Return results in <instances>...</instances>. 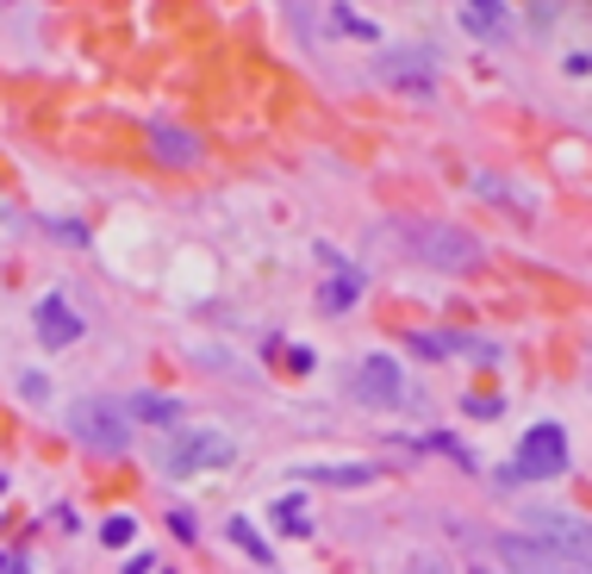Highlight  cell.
Returning a JSON list of instances; mask_svg holds the SVG:
<instances>
[{"instance_id":"obj_14","label":"cell","mask_w":592,"mask_h":574,"mask_svg":"<svg viewBox=\"0 0 592 574\" xmlns=\"http://www.w3.org/2000/svg\"><path fill=\"white\" fill-rule=\"evenodd\" d=\"M231 537H237V544H244L249 556H256V562H269V556H274V549H269V537H262V531H256L249 519H231Z\"/></svg>"},{"instance_id":"obj_10","label":"cell","mask_w":592,"mask_h":574,"mask_svg":"<svg viewBox=\"0 0 592 574\" xmlns=\"http://www.w3.org/2000/svg\"><path fill=\"white\" fill-rule=\"evenodd\" d=\"M150 150H156V163H169V169H194L200 163V138L194 131H181V125H150Z\"/></svg>"},{"instance_id":"obj_11","label":"cell","mask_w":592,"mask_h":574,"mask_svg":"<svg viewBox=\"0 0 592 574\" xmlns=\"http://www.w3.org/2000/svg\"><path fill=\"white\" fill-rule=\"evenodd\" d=\"M125 412H131V419H144V424H175V419H181V399H169V394H131V399H125Z\"/></svg>"},{"instance_id":"obj_16","label":"cell","mask_w":592,"mask_h":574,"mask_svg":"<svg viewBox=\"0 0 592 574\" xmlns=\"http://www.w3.org/2000/svg\"><path fill=\"white\" fill-rule=\"evenodd\" d=\"M462 25L468 31H505V13L499 7H462Z\"/></svg>"},{"instance_id":"obj_18","label":"cell","mask_w":592,"mask_h":574,"mask_svg":"<svg viewBox=\"0 0 592 574\" xmlns=\"http://www.w3.org/2000/svg\"><path fill=\"white\" fill-rule=\"evenodd\" d=\"M20 394H25V399H44L50 381H44V374H20Z\"/></svg>"},{"instance_id":"obj_5","label":"cell","mask_w":592,"mask_h":574,"mask_svg":"<svg viewBox=\"0 0 592 574\" xmlns=\"http://www.w3.org/2000/svg\"><path fill=\"white\" fill-rule=\"evenodd\" d=\"M524 537H537V544H549L562 562L587 569V524H580V519H562V512H530Z\"/></svg>"},{"instance_id":"obj_13","label":"cell","mask_w":592,"mask_h":574,"mask_svg":"<svg viewBox=\"0 0 592 574\" xmlns=\"http://www.w3.org/2000/svg\"><path fill=\"white\" fill-rule=\"evenodd\" d=\"M356 288H362V275H337V281H331L319 299L331 306V312H349V306H356Z\"/></svg>"},{"instance_id":"obj_6","label":"cell","mask_w":592,"mask_h":574,"mask_svg":"<svg viewBox=\"0 0 592 574\" xmlns=\"http://www.w3.org/2000/svg\"><path fill=\"white\" fill-rule=\"evenodd\" d=\"M499 556H505V569L512 574H580L574 562H562L549 544L524 537V531H505V537H499Z\"/></svg>"},{"instance_id":"obj_2","label":"cell","mask_w":592,"mask_h":574,"mask_svg":"<svg viewBox=\"0 0 592 574\" xmlns=\"http://www.w3.org/2000/svg\"><path fill=\"white\" fill-rule=\"evenodd\" d=\"M574 449H568V431L562 424H530L518 444V462H512V481H555L568 474Z\"/></svg>"},{"instance_id":"obj_19","label":"cell","mask_w":592,"mask_h":574,"mask_svg":"<svg viewBox=\"0 0 592 574\" xmlns=\"http://www.w3.org/2000/svg\"><path fill=\"white\" fill-rule=\"evenodd\" d=\"M468 412H474V419H499V399H493V394H474Z\"/></svg>"},{"instance_id":"obj_17","label":"cell","mask_w":592,"mask_h":574,"mask_svg":"<svg viewBox=\"0 0 592 574\" xmlns=\"http://www.w3.org/2000/svg\"><path fill=\"white\" fill-rule=\"evenodd\" d=\"M406 574H455V569H449L443 556H412V569Z\"/></svg>"},{"instance_id":"obj_12","label":"cell","mask_w":592,"mask_h":574,"mask_svg":"<svg viewBox=\"0 0 592 574\" xmlns=\"http://www.w3.org/2000/svg\"><path fill=\"white\" fill-rule=\"evenodd\" d=\"M306 481H324V487H362L374 481V469H299Z\"/></svg>"},{"instance_id":"obj_3","label":"cell","mask_w":592,"mask_h":574,"mask_svg":"<svg viewBox=\"0 0 592 574\" xmlns=\"http://www.w3.org/2000/svg\"><path fill=\"white\" fill-rule=\"evenodd\" d=\"M231 462V437L224 431H181L163 444V474H194V469H224Z\"/></svg>"},{"instance_id":"obj_9","label":"cell","mask_w":592,"mask_h":574,"mask_svg":"<svg viewBox=\"0 0 592 574\" xmlns=\"http://www.w3.org/2000/svg\"><path fill=\"white\" fill-rule=\"evenodd\" d=\"M38 337H44L50 349H69L75 337H81V319H75V306L63 294L38 299Z\"/></svg>"},{"instance_id":"obj_7","label":"cell","mask_w":592,"mask_h":574,"mask_svg":"<svg viewBox=\"0 0 592 574\" xmlns=\"http://www.w3.org/2000/svg\"><path fill=\"white\" fill-rule=\"evenodd\" d=\"M356 394L369 399V406H399V399H406V374H399L394 356H369V362L356 369Z\"/></svg>"},{"instance_id":"obj_8","label":"cell","mask_w":592,"mask_h":574,"mask_svg":"<svg viewBox=\"0 0 592 574\" xmlns=\"http://www.w3.org/2000/svg\"><path fill=\"white\" fill-rule=\"evenodd\" d=\"M374 75H381V81H399V88H412V94H430V56H419V50H381Z\"/></svg>"},{"instance_id":"obj_21","label":"cell","mask_w":592,"mask_h":574,"mask_svg":"<svg viewBox=\"0 0 592 574\" xmlns=\"http://www.w3.org/2000/svg\"><path fill=\"white\" fill-rule=\"evenodd\" d=\"M337 25H349L356 38H374V25H369V20H356V13H337Z\"/></svg>"},{"instance_id":"obj_4","label":"cell","mask_w":592,"mask_h":574,"mask_svg":"<svg viewBox=\"0 0 592 574\" xmlns=\"http://www.w3.org/2000/svg\"><path fill=\"white\" fill-rule=\"evenodd\" d=\"M412 244H424L419 256L437 263V269H474L480 263V244L468 231H455V225H412Z\"/></svg>"},{"instance_id":"obj_20","label":"cell","mask_w":592,"mask_h":574,"mask_svg":"<svg viewBox=\"0 0 592 574\" xmlns=\"http://www.w3.org/2000/svg\"><path fill=\"white\" fill-rule=\"evenodd\" d=\"M281 524H287V531H306V512H299V499H287V506H281Z\"/></svg>"},{"instance_id":"obj_15","label":"cell","mask_w":592,"mask_h":574,"mask_svg":"<svg viewBox=\"0 0 592 574\" xmlns=\"http://www.w3.org/2000/svg\"><path fill=\"white\" fill-rule=\"evenodd\" d=\"M100 537H106V544H113V549H125V544H131V537H138V519H131V512H113V519L100 524Z\"/></svg>"},{"instance_id":"obj_1","label":"cell","mask_w":592,"mask_h":574,"mask_svg":"<svg viewBox=\"0 0 592 574\" xmlns=\"http://www.w3.org/2000/svg\"><path fill=\"white\" fill-rule=\"evenodd\" d=\"M69 431L100 456H125L131 449V424H125L119 399H75L69 406Z\"/></svg>"}]
</instances>
